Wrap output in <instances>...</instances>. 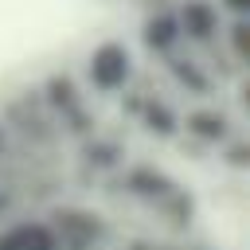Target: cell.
<instances>
[{"label": "cell", "mask_w": 250, "mask_h": 250, "mask_svg": "<svg viewBox=\"0 0 250 250\" xmlns=\"http://www.w3.org/2000/svg\"><path fill=\"white\" fill-rule=\"evenodd\" d=\"M113 188L145 207H152L156 215H164L168 223L176 227H188L191 223V195L188 188H180L168 172H160L156 164H129V168H117V180Z\"/></svg>", "instance_id": "1"}, {"label": "cell", "mask_w": 250, "mask_h": 250, "mask_svg": "<svg viewBox=\"0 0 250 250\" xmlns=\"http://www.w3.org/2000/svg\"><path fill=\"white\" fill-rule=\"evenodd\" d=\"M0 121H4L8 133H12L23 148H31L35 156H51V152H59L62 141H66L62 129H59V121H55L51 109L43 105L39 90H23V94H16L12 102H4Z\"/></svg>", "instance_id": "2"}, {"label": "cell", "mask_w": 250, "mask_h": 250, "mask_svg": "<svg viewBox=\"0 0 250 250\" xmlns=\"http://www.w3.org/2000/svg\"><path fill=\"white\" fill-rule=\"evenodd\" d=\"M35 90H39L43 105L51 109V117L59 121L62 137L82 141V137H90V133L98 129V113H94V105H90V94H86V86H82L74 74L55 70V74H47L43 86H35Z\"/></svg>", "instance_id": "3"}, {"label": "cell", "mask_w": 250, "mask_h": 250, "mask_svg": "<svg viewBox=\"0 0 250 250\" xmlns=\"http://www.w3.org/2000/svg\"><path fill=\"white\" fill-rule=\"evenodd\" d=\"M59 238V250H109V234L113 227L105 223V215L78 207V203H51L43 215Z\"/></svg>", "instance_id": "4"}, {"label": "cell", "mask_w": 250, "mask_h": 250, "mask_svg": "<svg viewBox=\"0 0 250 250\" xmlns=\"http://www.w3.org/2000/svg\"><path fill=\"white\" fill-rule=\"evenodd\" d=\"M82 78H86V94H102V98H113V94H121L125 86H133L137 62H133L129 43H121V39H102V43L86 55Z\"/></svg>", "instance_id": "5"}, {"label": "cell", "mask_w": 250, "mask_h": 250, "mask_svg": "<svg viewBox=\"0 0 250 250\" xmlns=\"http://www.w3.org/2000/svg\"><path fill=\"white\" fill-rule=\"evenodd\" d=\"M176 23H180V39L188 51H195L199 59H207L211 51H219L223 39V12L215 8V0H180L176 8Z\"/></svg>", "instance_id": "6"}, {"label": "cell", "mask_w": 250, "mask_h": 250, "mask_svg": "<svg viewBox=\"0 0 250 250\" xmlns=\"http://www.w3.org/2000/svg\"><path fill=\"white\" fill-rule=\"evenodd\" d=\"M121 94H125V105L137 113V121H141L152 137H160V141L180 137V109H176L164 94H141L137 86H125Z\"/></svg>", "instance_id": "7"}, {"label": "cell", "mask_w": 250, "mask_h": 250, "mask_svg": "<svg viewBox=\"0 0 250 250\" xmlns=\"http://www.w3.org/2000/svg\"><path fill=\"white\" fill-rule=\"evenodd\" d=\"M160 70H164V78H168L180 94H195V98H203V94L215 90V74H211L207 62H203L195 51H188V47L164 55V59H160Z\"/></svg>", "instance_id": "8"}, {"label": "cell", "mask_w": 250, "mask_h": 250, "mask_svg": "<svg viewBox=\"0 0 250 250\" xmlns=\"http://www.w3.org/2000/svg\"><path fill=\"white\" fill-rule=\"evenodd\" d=\"M0 250H59V238L43 215H12L0 223Z\"/></svg>", "instance_id": "9"}, {"label": "cell", "mask_w": 250, "mask_h": 250, "mask_svg": "<svg viewBox=\"0 0 250 250\" xmlns=\"http://www.w3.org/2000/svg\"><path fill=\"white\" fill-rule=\"evenodd\" d=\"M180 133L191 137V141H199V145H207V148H223V145H227L234 133H242V129H230V117H227L223 109H215V105H195V109L180 113Z\"/></svg>", "instance_id": "10"}, {"label": "cell", "mask_w": 250, "mask_h": 250, "mask_svg": "<svg viewBox=\"0 0 250 250\" xmlns=\"http://www.w3.org/2000/svg\"><path fill=\"white\" fill-rule=\"evenodd\" d=\"M141 47H145V55L156 59V62H160L164 55H172V51L184 47L180 23H176V12H172V8H160V12H148V16H145V23H141Z\"/></svg>", "instance_id": "11"}, {"label": "cell", "mask_w": 250, "mask_h": 250, "mask_svg": "<svg viewBox=\"0 0 250 250\" xmlns=\"http://www.w3.org/2000/svg\"><path fill=\"white\" fill-rule=\"evenodd\" d=\"M78 160L94 172H117V168H125V148L117 137H105L102 129H94L90 137L78 141Z\"/></svg>", "instance_id": "12"}, {"label": "cell", "mask_w": 250, "mask_h": 250, "mask_svg": "<svg viewBox=\"0 0 250 250\" xmlns=\"http://www.w3.org/2000/svg\"><path fill=\"white\" fill-rule=\"evenodd\" d=\"M20 203H23V191L12 188V184H0V223L12 219V215L20 211Z\"/></svg>", "instance_id": "13"}, {"label": "cell", "mask_w": 250, "mask_h": 250, "mask_svg": "<svg viewBox=\"0 0 250 250\" xmlns=\"http://www.w3.org/2000/svg\"><path fill=\"white\" fill-rule=\"evenodd\" d=\"M215 8L223 12V20H246L250 16V0H215Z\"/></svg>", "instance_id": "14"}, {"label": "cell", "mask_w": 250, "mask_h": 250, "mask_svg": "<svg viewBox=\"0 0 250 250\" xmlns=\"http://www.w3.org/2000/svg\"><path fill=\"white\" fill-rule=\"evenodd\" d=\"M0 184H4V180H0Z\"/></svg>", "instance_id": "15"}]
</instances>
